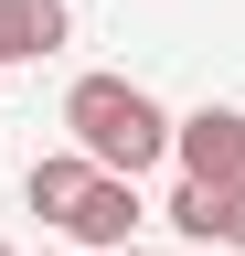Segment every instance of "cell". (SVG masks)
I'll use <instances>...</instances> for the list:
<instances>
[{
  "mask_svg": "<svg viewBox=\"0 0 245 256\" xmlns=\"http://www.w3.org/2000/svg\"><path fill=\"white\" fill-rule=\"evenodd\" d=\"M64 139L96 160V171L139 182L149 160H171V107H160L149 86H128V75H75V96H64Z\"/></svg>",
  "mask_w": 245,
  "mask_h": 256,
  "instance_id": "obj_1",
  "label": "cell"
},
{
  "mask_svg": "<svg viewBox=\"0 0 245 256\" xmlns=\"http://www.w3.org/2000/svg\"><path fill=\"white\" fill-rule=\"evenodd\" d=\"M171 160H181V182L245 192V118H235V107H192V118H171Z\"/></svg>",
  "mask_w": 245,
  "mask_h": 256,
  "instance_id": "obj_2",
  "label": "cell"
},
{
  "mask_svg": "<svg viewBox=\"0 0 245 256\" xmlns=\"http://www.w3.org/2000/svg\"><path fill=\"white\" fill-rule=\"evenodd\" d=\"M64 235H75V246H96V256H117V246H139V182H117V171H96V182L75 192Z\"/></svg>",
  "mask_w": 245,
  "mask_h": 256,
  "instance_id": "obj_3",
  "label": "cell"
},
{
  "mask_svg": "<svg viewBox=\"0 0 245 256\" xmlns=\"http://www.w3.org/2000/svg\"><path fill=\"white\" fill-rule=\"evenodd\" d=\"M64 0H0V64H43V54H64Z\"/></svg>",
  "mask_w": 245,
  "mask_h": 256,
  "instance_id": "obj_4",
  "label": "cell"
},
{
  "mask_svg": "<svg viewBox=\"0 0 245 256\" xmlns=\"http://www.w3.org/2000/svg\"><path fill=\"white\" fill-rule=\"evenodd\" d=\"M85 182H96V160H85V150H53V160H32V182H21V203H32L43 224H64Z\"/></svg>",
  "mask_w": 245,
  "mask_h": 256,
  "instance_id": "obj_5",
  "label": "cell"
},
{
  "mask_svg": "<svg viewBox=\"0 0 245 256\" xmlns=\"http://www.w3.org/2000/svg\"><path fill=\"white\" fill-rule=\"evenodd\" d=\"M160 214L181 224V235H213V182H181V192H171V203H160Z\"/></svg>",
  "mask_w": 245,
  "mask_h": 256,
  "instance_id": "obj_6",
  "label": "cell"
},
{
  "mask_svg": "<svg viewBox=\"0 0 245 256\" xmlns=\"http://www.w3.org/2000/svg\"><path fill=\"white\" fill-rule=\"evenodd\" d=\"M203 246H245V192H213V235Z\"/></svg>",
  "mask_w": 245,
  "mask_h": 256,
  "instance_id": "obj_7",
  "label": "cell"
},
{
  "mask_svg": "<svg viewBox=\"0 0 245 256\" xmlns=\"http://www.w3.org/2000/svg\"><path fill=\"white\" fill-rule=\"evenodd\" d=\"M117 256H149V246H117Z\"/></svg>",
  "mask_w": 245,
  "mask_h": 256,
  "instance_id": "obj_8",
  "label": "cell"
},
{
  "mask_svg": "<svg viewBox=\"0 0 245 256\" xmlns=\"http://www.w3.org/2000/svg\"><path fill=\"white\" fill-rule=\"evenodd\" d=\"M0 256H21V246H0Z\"/></svg>",
  "mask_w": 245,
  "mask_h": 256,
  "instance_id": "obj_9",
  "label": "cell"
},
{
  "mask_svg": "<svg viewBox=\"0 0 245 256\" xmlns=\"http://www.w3.org/2000/svg\"><path fill=\"white\" fill-rule=\"evenodd\" d=\"M0 75H11V64H0Z\"/></svg>",
  "mask_w": 245,
  "mask_h": 256,
  "instance_id": "obj_10",
  "label": "cell"
}]
</instances>
